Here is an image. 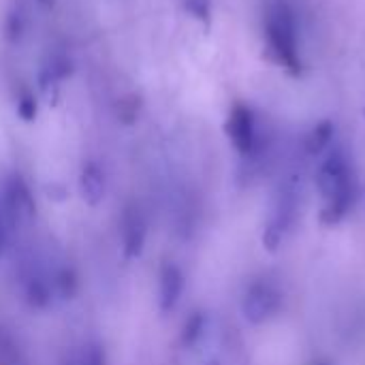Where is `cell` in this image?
<instances>
[{
	"label": "cell",
	"mask_w": 365,
	"mask_h": 365,
	"mask_svg": "<svg viewBox=\"0 0 365 365\" xmlns=\"http://www.w3.org/2000/svg\"><path fill=\"white\" fill-rule=\"evenodd\" d=\"M83 197L88 199V201H92V203H96L101 197H103V182H101V178L94 173V175H90V173H86L83 175Z\"/></svg>",
	"instance_id": "obj_12"
},
{
	"label": "cell",
	"mask_w": 365,
	"mask_h": 365,
	"mask_svg": "<svg viewBox=\"0 0 365 365\" xmlns=\"http://www.w3.org/2000/svg\"><path fill=\"white\" fill-rule=\"evenodd\" d=\"M120 227H122L120 233H122V244H124L126 257H139L143 250V244H145V235H148V227H145V220L139 214V210H126Z\"/></svg>",
	"instance_id": "obj_8"
},
{
	"label": "cell",
	"mask_w": 365,
	"mask_h": 365,
	"mask_svg": "<svg viewBox=\"0 0 365 365\" xmlns=\"http://www.w3.org/2000/svg\"><path fill=\"white\" fill-rule=\"evenodd\" d=\"M227 133H229V139H231L233 148L246 158L257 156L261 152V148H263L259 120H257L255 111L248 105H235L233 107V111L229 113Z\"/></svg>",
	"instance_id": "obj_4"
},
{
	"label": "cell",
	"mask_w": 365,
	"mask_h": 365,
	"mask_svg": "<svg viewBox=\"0 0 365 365\" xmlns=\"http://www.w3.org/2000/svg\"><path fill=\"white\" fill-rule=\"evenodd\" d=\"M203 329H205V319L201 314H195L186 321L184 325V334H182V340L186 346H192L197 344V340L203 336Z\"/></svg>",
	"instance_id": "obj_11"
},
{
	"label": "cell",
	"mask_w": 365,
	"mask_h": 365,
	"mask_svg": "<svg viewBox=\"0 0 365 365\" xmlns=\"http://www.w3.org/2000/svg\"><path fill=\"white\" fill-rule=\"evenodd\" d=\"M334 137H336V126L334 122L325 120V122H319L308 135H306V152L312 154V156H319L323 154L325 150L331 148L334 143Z\"/></svg>",
	"instance_id": "obj_9"
},
{
	"label": "cell",
	"mask_w": 365,
	"mask_h": 365,
	"mask_svg": "<svg viewBox=\"0 0 365 365\" xmlns=\"http://www.w3.org/2000/svg\"><path fill=\"white\" fill-rule=\"evenodd\" d=\"M263 34L267 56L289 75L299 77L304 71L299 15L291 0H267L263 11Z\"/></svg>",
	"instance_id": "obj_1"
},
{
	"label": "cell",
	"mask_w": 365,
	"mask_h": 365,
	"mask_svg": "<svg viewBox=\"0 0 365 365\" xmlns=\"http://www.w3.org/2000/svg\"><path fill=\"white\" fill-rule=\"evenodd\" d=\"M317 186L325 199L321 222L334 227L346 218L357 199V182L351 158L344 150L334 148L317 171Z\"/></svg>",
	"instance_id": "obj_2"
},
{
	"label": "cell",
	"mask_w": 365,
	"mask_h": 365,
	"mask_svg": "<svg viewBox=\"0 0 365 365\" xmlns=\"http://www.w3.org/2000/svg\"><path fill=\"white\" fill-rule=\"evenodd\" d=\"M310 365H331L329 361H325V359H319V361H312Z\"/></svg>",
	"instance_id": "obj_14"
},
{
	"label": "cell",
	"mask_w": 365,
	"mask_h": 365,
	"mask_svg": "<svg viewBox=\"0 0 365 365\" xmlns=\"http://www.w3.org/2000/svg\"><path fill=\"white\" fill-rule=\"evenodd\" d=\"M184 293V274L175 263H165L158 276V304L160 312H171Z\"/></svg>",
	"instance_id": "obj_7"
},
{
	"label": "cell",
	"mask_w": 365,
	"mask_h": 365,
	"mask_svg": "<svg viewBox=\"0 0 365 365\" xmlns=\"http://www.w3.org/2000/svg\"><path fill=\"white\" fill-rule=\"evenodd\" d=\"M282 308V293L265 280L252 282L242 299L244 319L252 325H263L272 321Z\"/></svg>",
	"instance_id": "obj_5"
},
{
	"label": "cell",
	"mask_w": 365,
	"mask_h": 365,
	"mask_svg": "<svg viewBox=\"0 0 365 365\" xmlns=\"http://www.w3.org/2000/svg\"><path fill=\"white\" fill-rule=\"evenodd\" d=\"M34 201H32V195L28 190V186L17 180V182H11L6 186V192H4V203H2V216L4 220L11 225H26L32 220L34 216Z\"/></svg>",
	"instance_id": "obj_6"
},
{
	"label": "cell",
	"mask_w": 365,
	"mask_h": 365,
	"mask_svg": "<svg viewBox=\"0 0 365 365\" xmlns=\"http://www.w3.org/2000/svg\"><path fill=\"white\" fill-rule=\"evenodd\" d=\"M9 227V222L4 220V216H2V212H0V255H2V248H4V244H6V229Z\"/></svg>",
	"instance_id": "obj_13"
},
{
	"label": "cell",
	"mask_w": 365,
	"mask_h": 365,
	"mask_svg": "<svg viewBox=\"0 0 365 365\" xmlns=\"http://www.w3.org/2000/svg\"><path fill=\"white\" fill-rule=\"evenodd\" d=\"M297 210H299L297 190L293 186H284L278 192L276 203H274V210H272V216H269V220L265 225L263 244H265L267 250H278L284 244L287 235L295 227Z\"/></svg>",
	"instance_id": "obj_3"
},
{
	"label": "cell",
	"mask_w": 365,
	"mask_h": 365,
	"mask_svg": "<svg viewBox=\"0 0 365 365\" xmlns=\"http://www.w3.org/2000/svg\"><path fill=\"white\" fill-rule=\"evenodd\" d=\"M62 365H105V351L96 344H83L71 351Z\"/></svg>",
	"instance_id": "obj_10"
}]
</instances>
